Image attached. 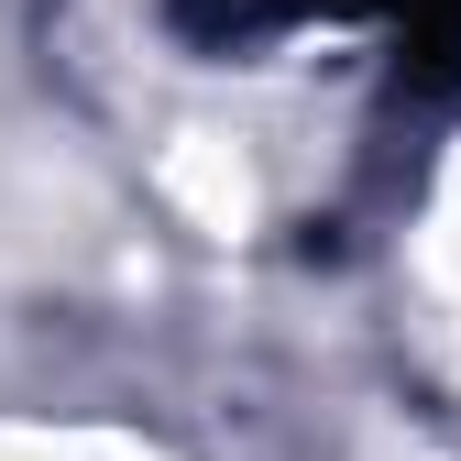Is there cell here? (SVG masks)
Here are the masks:
<instances>
[{
    "mask_svg": "<svg viewBox=\"0 0 461 461\" xmlns=\"http://www.w3.org/2000/svg\"><path fill=\"white\" fill-rule=\"evenodd\" d=\"M297 23H384V0H176V33H198L209 55L297 33Z\"/></svg>",
    "mask_w": 461,
    "mask_h": 461,
    "instance_id": "obj_1",
    "label": "cell"
},
{
    "mask_svg": "<svg viewBox=\"0 0 461 461\" xmlns=\"http://www.w3.org/2000/svg\"><path fill=\"white\" fill-rule=\"evenodd\" d=\"M384 33L407 99H461V0H384Z\"/></svg>",
    "mask_w": 461,
    "mask_h": 461,
    "instance_id": "obj_2",
    "label": "cell"
}]
</instances>
